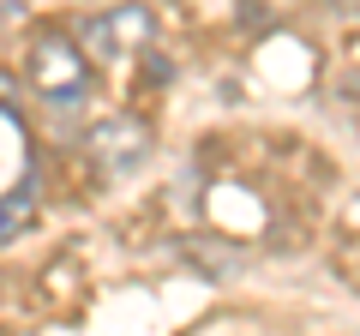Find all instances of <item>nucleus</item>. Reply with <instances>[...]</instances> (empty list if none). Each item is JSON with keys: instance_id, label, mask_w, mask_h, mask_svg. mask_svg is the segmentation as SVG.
<instances>
[{"instance_id": "nucleus-2", "label": "nucleus", "mask_w": 360, "mask_h": 336, "mask_svg": "<svg viewBox=\"0 0 360 336\" xmlns=\"http://www.w3.org/2000/svg\"><path fill=\"white\" fill-rule=\"evenodd\" d=\"M150 37H156V13H150V6H139V0H120V6L90 13L84 25H78V49L90 54V66L132 60Z\"/></svg>"}, {"instance_id": "nucleus-3", "label": "nucleus", "mask_w": 360, "mask_h": 336, "mask_svg": "<svg viewBox=\"0 0 360 336\" xmlns=\"http://www.w3.org/2000/svg\"><path fill=\"white\" fill-rule=\"evenodd\" d=\"M156 138L150 127H144L139 115H103L96 127L84 132V156L96 162V174L103 181H127V174H139L144 162H150Z\"/></svg>"}, {"instance_id": "nucleus-1", "label": "nucleus", "mask_w": 360, "mask_h": 336, "mask_svg": "<svg viewBox=\"0 0 360 336\" xmlns=\"http://www.w3.org/2000/svg\"><path fill=\"white\" fill-rule=\"evenodd\" d=\"M25 78H30V91H37L54 115L84 108L90 84H96L90 54L78 49V37H66V30H37V37H30V49H25Z\"/></svg>"}]
</instances>
